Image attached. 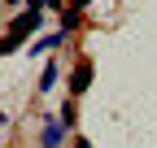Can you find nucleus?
<instances>
[{"label":"nucleus","mask_w":157,"mask_h":148,"mask_svg":"<svg viewBox=\"0 0 157 148\" xmlns=\"http://www.w3.org/2000/svg\"><path fill=\"white\" fill-rule=\"evenodd\" d=\"M39 26V9H26L22 17H17V22L9 26V35H5V44H0V48H5V57H9V52L13 48H22V39H26V35Z\"/></svg>","instance_id":"nucleus-1"},{"label":"nucleus","mask_w":157,"mask_h":148,"mask_svg":"<svg viewBox=\"0 0 157 148\" xmlns=\"http://www.w3.org/2000/svg\"><path fill=\"white\" fill-rule=\"evenodd\" d=\"M87 83H92V65L83 61V65H78V70L70 74V91H74V96H78V91H87Z\"/></svg>","instance_id":"nucleus-3"},{"label":"nucleus","mask_w":157,"mask_h":148,"mask_svg":"<svg viewBox=\"0 0 157 148\" xmlns=\"http://www.w3.org/2000/svg\"><path fill=\"white\" fill-rule=\"evenodd\" d=\"M57 44H61V35H44V39L35 44V52H44V48H57Z\"/></svg>","instance_id":"nucleus-5"},{"label":"nucleus","mask_w":157,"mask_h":148,"mask_svg":"<svg viewBox=\"0 0 157 148\" xmlns=\"http://www.w3.org/2000/svg\"><path fill=\"white\" fill-rule=\"evenodd\" d=\"M61 135H66V122H44L39 144H44V148H61Z\"/></svg>","instance_id":"nucleus-2"},{"label":"nucleus","mask_w":157,"mask_h":148,"mask_svg":"<svg viewBox=\"0 0 157 148\" xmlns=\"http://www.w3.org/2000/svg\"><path fill=\"white\" fill-rule=\"evenodd\" d=\"M74 148H92V144H87V139H74Z\"/></svg>","instance_id":"nucleus-6"},{"label":"nucleus","mask_w":157,"mask_h":148,"mask_svg":"<svg viewBox=\"0 0 157 148\" xmlns=\"http://www.w3.org/2000/svg\"><path fill=\"white\" fill-rule=\"evenodd\" d=\"M52 83H57V65H44V79H39V87H44V91H48Z\"/></svg>","instance_id":"nucleus-4"}]
</instances>
